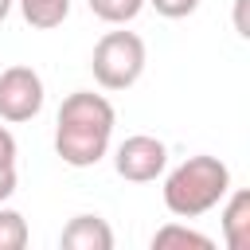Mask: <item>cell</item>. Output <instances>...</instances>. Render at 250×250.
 Masks as SVG:
<instances>
[{"mask_svg": "<svg viewBox=\"0 0 250 250\" xmlns=\"http://www.w3.org/2000/svg\"><path fill=\"white\" fill-rule=\"evenodd\" d=\"M117 113L105 94L94 90H74L62 98L55 113V152L70 168H94L113 141Z\"/></svg>", "mask_w": 250, "mask_h": 250, "instance_id": "1", "label": "cell"}, {"mask_svg": "<svg viewBox=\"0 0 250 250\" xmlns=\"http://www.w3.org/2000/svg\"><path fill=\"white\" fill-rule=\"evenodd\" d=\"M230 191V168L219 156H188L164 176V207L176 219H199L211 207H219Z\"/></svg>", "mask_w": 250, "mask_h": 250, "instance_id": "2", "label": "cell"}, {"mask_svg": "<svg viewBox=\"0 0 250 250\" xmlns=\"http://www.w3.org/2000/svg\"><path fill=\"white\" fill-rule=\"evenodd\" d=\"M145 62H148V47L137 31H105L98 43H94V55H90V70H94V82L102 90H129L141 82L145 74Z\"/></svg>", "mask_w": 250, "mask_h": 250, "instance_id": "3", "label": "cell"}, {"mask_svg": "<svg viewBox=\"0 0 250 250\" xmlns=\"http://www.w3.org/2000/svg\"><path fill=\"white\" fill-rule=\"evenodd\" d=\"M43 102H47V90H43L39 70H31V66L0 70V121H12V125L31 121V117H39Z\"/></svg>", "mask_w": 250, "mask_h": 250, "instance_id": "4", "label": "cell"}, {"mask_svg": "<svg viewBox=\"0 0 250 250\" xmlns=\"http://www.w3.org/2000/svg\"><path fill=\"white\" fill-rule=\"evenodd\" d=\"M113 168H117V176L129 180V184H152V180H160L164 168H168V145L156 141V137H148V133H133V137H125V141L117 145Z\"/></svg>", "mask_w": 250, "mask_h": 250, "instance_id": "5", "label": "cell"}, {"mask_svg": "<svg viewBox=\"0 0 250 250\" xmlns=\"http://www.w3.org/2000/svg\"><path fill=\"white\" fill-rule=\"evenodd\" d=\"M62 250H113V230L102 215H74L62 234H59Z\"/></svg>", "mask_w": 250, "mask_h": 250, "instance_id": "6", "label": "cell"}, {"mask_svg": "<svg viewBox=\"0 0 250 250\" xmlns=\"http://www.w3.org/2000/svg\"><path fill=\"white\" fill-rule=\"evenodd\" d=\"M223 238H227L230 250H246L250 246V191H234L227 199V207H223Z\"/></svg>", "mask_w": 250, "mask_h": 250, "instance_id": "7", "label": "cell"}, {"mask_svg": "<svg viewBox=\"0 0 250 250\" xmlns=\"http://www.w3.org/2000/svg\"><path fill=\"white\" fill-rule=\"evenodd\" d=\"M16 4L35 31H51L70 16V0H16Z\"/></svg>", "mask_w": 250, "mask_h": 250, "instance_id": "8", "label": "cell"}, {"mask_svg": "<svg viewBox=\"0 0 250 250\" xmlns=\"http://www.w3.org/2000/svg\"><path fill=\"white\" fill-rule=\"evenodd\" d=\"M168 246H195V250H211L215 242L184 223H164L156 234H152V250H168Z\"/></svg>", "mask_w": 250, "mask_h": 250, "instance_id": "9", "label": "cell"}, {"mask_svg": "<svg viewBox=\"0 0 250 250\" xmlns=\"http://www.w3.org/2000/svg\"><path fill=\"white\" fill-rule=\"evenodd\" d=\"M86 4L102 23H113V27L133 23L141 16V8H145V0H86Z\"/></svg>", "mask_w": 250, "mask_h": 250, "instance_id": "10", "label": "cell"}, {"mask_svg": "<svg viewBox=\"0 0 250 250\" xmlns=\"http://www.w3.org/2000/svg\"><path fill=\"white\" fill-rule=\"evenodd\" d=\"M27 238V219L12 207H0V250H23Z\"/></svg>", "mask_w": 250, "mask_h": 250, "instance_id": "11", "label": "cell"}, {"mask_svg": "<svg viewBox=\"0 0 250 250\" xmlns=\"http://www.w3.org/2000/svg\"><path fill=\"white\" fill-rule=\"evenodd\" d=\"M145 4H152L156 16H164V20H184L199 8V0H145Z\"/></svg>", "mask_w": 250, "mask_h": 250, "instance_id": "12", "label": "cell"}, {"mask_svg": "<svg viewBox=\"0 0 250 250\" xmlns=\"http://www.w3.org/2000/svg\"><path fill=\"white\" fill-rule=\"evenodd\" d=\"M0 168H16V137L0 125Z\"/></svg>", "mask_w": 250, "mask_h": 250, "instance_id": "13", "label": "cell"}, {"mask_svg": "<svg viewBox=\"0 0 250 250\" xmlns=\"http://www.w3.org/2000/svg\"><path fill=\"white\" fill-rule=\"evenodd\" d=\"M16 191V168H0V203Z\"/></svg>", "mask_w": 250, "mask_h": 250, "instance_id": "14", "label": "cell"}, {"mask_svg": "<svg viewBox=\"0 0 250 250\" xmlns=\"http://www.w3.org/2000/svg\"><path fill=\"white\" fill-rule=\"evenodd\" d=\"M234 31L246 39L250 35V27H246V0H234Z\"/></svg>", "mask_w": 250, "mask_h": 250, "instance_id": "15", "label": "cell"}, {"mask_svg": "<svg viewBox=\"0 0 250 250\" xmlns=\"http://www.w3.org/2000/svg\"><path fill=\"white\" fill-rule=\"evenodd\" d=\"M12 4H16V0H0V23L12 16Z\"/></svg>", "mask_w": 250, "mask_h": 250, "instance_id": "16", "label": "cell"}]
</instances>
